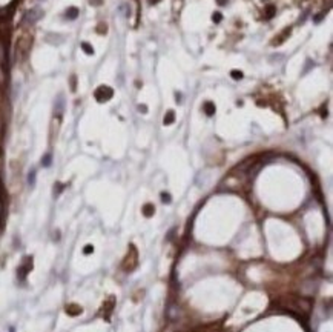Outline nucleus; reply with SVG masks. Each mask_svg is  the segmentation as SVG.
Listing matches in <instances>:
<instances>
[{
	"label": "nucleus",
	"mask_w": 333,
	"mask_h": 332,
	"mask_svg": "<svg viewBox=\"0 0 333 332\" xmlns=\"http://www.w3.org/2000/svg\"><path fill=\"white\" fill-rule=\"evenodd\" d=\"M173 122V112L172 111H169L167 112V116H164V124H170Z\"/></svg>",
	"instance_id": "obj_8"
},
{
	"label": "nucleus",
	"mask_w": 333,
	"mask_h": 332,
	"mask_svg": "<svg viewBox=\"0 0 333 332\" xmlns=\"http://www.w3.org/2000/svg\"><path fill=\"white\" fill-rule=\"evenodd\" d=\"M114 303H115V298H114L112 295L103 303V306H101V314H103L105 318H109V315H111V312H112V309H114Z\"/></svg>",
	"instance_id": "obj_4"
},
{
	"label": "nucleus",
	"mask_w": 333,
	"mask_h": 332,
	"mask_svg": "<svg viewBox=\"0 0 333 332\" xmlns=\"http://www.w3.org/2000/svg\"><path fill=\"white\" fill-rule=\"evenodd\" d=\"M204 111H206L207 116H212V114L215 112V108H213L212 103H206V105H204Z\"/></svg>",
	"instance_id": "obj_7"
},
{
	"label": "nucleus",
	"mask_w": 333,
	"mask_h": 332,
	"mask_svg": "<svg viewBox=\"0 0 333 332\" xmlns=\"http://www.w3.org/2000/svg\"><path fill=\"white\" fill-rule=\"evenodd\" d=\"M154 212H155V208L152 206V205H144V208H143V214H144L146 217L154 215Z\"/></svg>",
	"instance_id": "obj_6"
},
{
	"label": "nucleus",
	"mask_w": 333,
	"mask_h": 332,
	"mask_svg": "<svg viewBox=\"0 0 333 332\" xmlns=\"http://www.w3.org/2000/svg\"><path fill=\"white\" fill-rule=\"evenodd\" d=\"M161 197H163V202H170V197H169L167 194H163Z\"/></svg>",
	"instance_id": "obj_11"
},
{
	"label": "nucleus",
	"mask_w": 333,
	"mask_h": 332,
	"mask_svg": "<svg viewBox=\"0 0 333 332\" xmlns=\"http://www.w3.org/2000/svg\"><path fill=\"white\" fill-rule=\"evenodd\" d=\"M278 304L283 309H287L290 312H296V314H301V315H307L310 312V301L307 298H302V297L287 295V297H283L278 301Z\"/></svg>",
	"instance_id": "obj_1"
},
{
	"label": "nucleus",
	"mask_w": 333,
	"mask_h": 332,
	"mask_svg": "<svg viewBox=\"0 0 333 332\" xmlns=\"http://www.w3.org/2000/svg\"><path fill=\"white\" fill-rule=\"evenodd\" d=\"M92 251H94V248H92V246H91V245H88V246H86V248H84V254H91V252H92Z\"/></svg>",
	"instance_id": "obj_10"
},
{
	"label": "nucleus",
	"mask_w": 333,
	"mask_h": 332,
	"mask_svg": "<svg viewBox=\"0 0 333 332\" xmlns=\"http://www.w3.org/2000/svg\"><path fill=\"white\" fill-rule=\"evenodd\" d=\"M83 49L88 52V54H92V52H94V51H92V48H89V45H88V43H83Z\"/></svg>",
	"instance_id": "obj_9"
},
{
	"label": "nucleus",
	"mask_w": 333,
	"mask_h": 332,
	"mask_svg": "<svg viewBox=\"0 0 333 332\" xmlns=\"http://www.w3.org/2000/svg\"><path fill=\"white\" fill-rule=\"evenodd\" d=\"M95 95H97V100H98V102H106V100H109V98H111V95H112V89H111V88H108V86H101L100 89H97Z\"/></svg>",
	"instance_id": "obj_3"
},
{
	"label": "nucleus",
	"mask_w": 333,
	"mask_h": 332,
	"mask_svg": "<svg viewBox=\"0 0 333 332\" xmlns=\"http://www.w3.org/2000/svg\"><path fill=\"white\" fill-rule=\"evenodd\" d=\"M137 266H138V252H137V248L134 245H130L127 249V254L122 261V269L125 272H132Z\"/></svg>",
	"instance_id": "obj_2"
},
{
	"label": "nucleus",
	"mask_w": 333,
	"mask_h": 332,
	"mask_svg": "<svg viewBox=\"0 0 333 332\" xmlns=\"http://www.w3.org/2000/svg\"><path fill=\"white\" fill-rule=\"evenodd\" d=\"M82 306H79V304H74V303H71V304H68L66 306V314H69V315H72V317H75V315H80L82 314Z\"/></svg>",
	"instance_id": "obj_5"
}]
</instances>
